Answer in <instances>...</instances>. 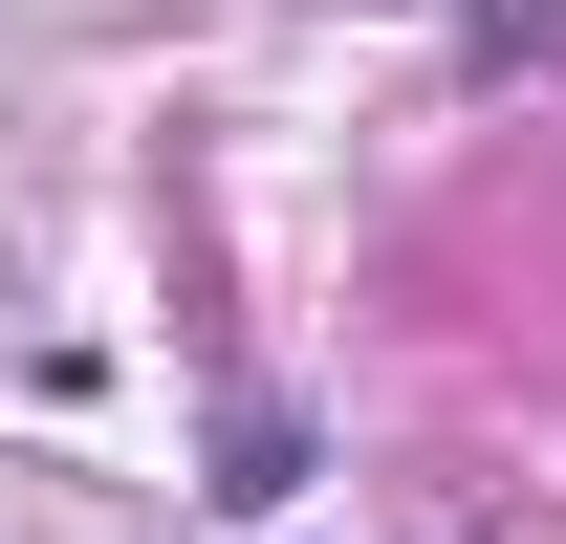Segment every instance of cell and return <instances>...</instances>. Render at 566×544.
Masks as SVG:
<instances>
[{
    "label": "cell",
    "mask_w": 566,
    "mask_h": 544,
    "mask_svg": "<svg viewBox=\"0 0 566 544\" xmlns=\"http://www.w3.org/2000/svg\"><path fill=\"white\" fill-rule=\"evenodd\" d=\"M218 501H240V523H283V501H305V414H283V393L218 414Z\"/></svg>",
    "instance_id": "6da1fadb"
}]
</instances>
